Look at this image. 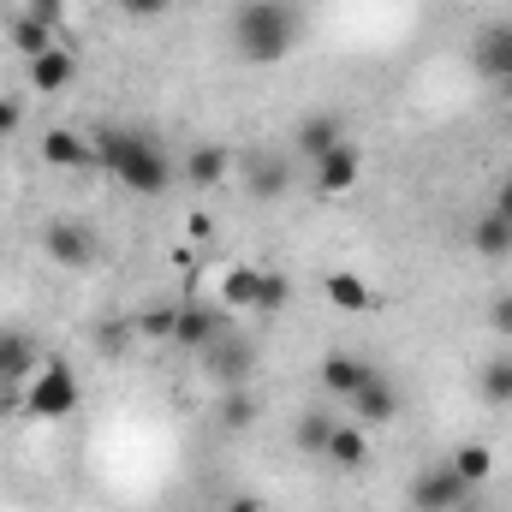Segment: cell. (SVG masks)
I'll list each match as a JSON object with an SVG mask.
<instances>
[{
  "mask_svg": "<svg viewBox=\"0 0 512 512\" xmlns=\"http://www.w3.org/2000/svg\"><path fill=\"white\" fill-rule=\"evenodd\" d=\"M298 6L292 0H245L233 12V48L251 66H280L298 48Z\"/></svg>",
  "mask_w": 512,
  "mask_h": 512,
  "instance_id": "obj_1",
  "label": "cell"
},
{
  "mask_svg": "<svg viewBox=\"0 0 512 512\" xmlns=\"http://www.w3.org/2000/svg\"><path fill=\"white\" fill-rule=\"evenodd\" d=\"M96 167H108L131 197H161V191L173 185V161H167L149 137H137V131H126V126H108L96 137Z\"/></svg>",
  "mask_w": 512,
  "mask_h": 512,
  "instance_id": "obj_2",
  "label": "cell"
},
{
  "mask_svg": "<svg viewBox=\"0 0 512 512\" xmlns=\"http://www.w3.org/2000/svg\"><path fill=\"white\" fill-rule=\"evenodd\" d=\"M78 370L66 364V358H48L42 370H36V382L24 387V411L30 417H42V423H60V417H72L78 411Z\"/></svg>",
  "mask_w": 512,
  "mask_h": 512,
  "instance_id": "obj_3",
  "label": "cell"
},
{
  "mask_svg": "<svg viewBox=\"0 0 512 512\" xmlns=\"http://www.w3.org/2000/svg\"><path fill=\"white\" fill-rule=\"evenodd\" d=\"M197 364H203V376L221 387V393H227V387H251L256 382V346L251 340H239V334H221L215 346H203Z\"/></svg>",
  "mask_w": 512,
  "mask_h": 512,
  "instance_id": "obj_4",
  "label": "cell"
},
{
  "mask_svg": "<svg viewBox=\"0 0 512 512\" xmlns=\"http://www.w3.org/2000/svg\"><path fill=\"white\" fill-rule=\"evenodd\" d=\"M465 495H471V483L441 459V465H429L417 483H411V507L417 512H453V507H465Z\"/></svg>",
  "mask_w": 512,
  "mask_h": 512,
  "instance_id": "obj_5",
  "label": "cell"
},
{
  "mask_svg": "<svg viewBox=\"0 0 512 512\" xmlns=\"http://www.w3.org/2000/svg\"><path fill=\"white\" fill-rule=\"evenodd\" d=\"M42 251H48V262H60V268H90V262H96V239H90V227H78V221H48Z\"/></svg>",
  "mask_w": 512,
  "mask_h": 512,
  "instance_id": "obj_6",
  "label": "cell"
},
{
  "mask_svg": "<svg viewBox=\"0 0 512 512\" xmlns=\"http://www.w3.org/2000/svg\"><path fill=\"white\" fill-rule=\"evenodd\" d=\"M376 376H382V370H376L370 358H358V352H328V358H322V387H328L334 399H358Z\"/></svg>",
  "mask_w": 512,
  "mask_h": 512,
  "instance_id": "obj_7",
  "label": "cell"
},
{
  "mask_svg": "<svg viewBox=\"0 0 512 512\" xmlns=\"http://www.w3.org/2000/svg\"><path fill=\"white\" fill-rule=\"evenodd\" d=\"M316 167V191L322 197H346L352 185H358V173H364V155H358V143H334L322 161H310Z\"/></svg>",
  "mask_w": 512,
  "mask_h": 512,
  "instance_id": "obj_8",
  "label": "cell"
},
{
  "mask_svg": "<svg viewBox=\"0 0 512 512\" xmlns=\"http://www.w3.org/2000/svg\"><path fill=\"white\" fill-rule=\"evenodd\" d=\"M42 161L54 173H90L96 167V143L78 137V131H66V126H54V131H42Z\"/></svg>",
  "mask_w": 512,
  "mask_h": 512,
  "instance_id": "obj_9",
  "label": "cell"
},
{
  "mask_svg": "<svg viewBox=\"0 0 512 512\" xmlns=\"http://www.w3.org/2000/svg\"><path fill=\"white\" fill-rule=\"evenodd\" d=\"M221 334H227V316H221L215 304H179L173 346H185V352H203V346H215Z\"/></svg>",
  "mask_w": 512,
  "mask_h": 512,
  "instance_id": "obj_10",
  "label": "cell"
},
{
  "mask_svg": "<svg viewBox=\"0 0 512 512\" xmlns=\"http://www.w3.org/2000/svg\"><path fill=\"white\" fill-rule=\"evenodd\" d=\"M471 66L483 72V78H512V24H489V30H477V42H471Z\"/></svg>",
  "mask_w": 512,
  "mask_h": 512,
  "instance_id": "obj_11",
  "label": "cell"
},
{
  "mask_svg": "<svg viewBox=\"0 0 512 512\" xmlns=\"http://www.w3.org/2000/svg\"><path fill=\"white\" fill-rule=\"evenodd\" d=\"M399 405H405V399H399V387L387 382V376H376V382L352 399V417H358L364 429H382V423H393V417H399Z\"/></svg>",
  "mask_w": 512,
  "mask_h": 512,
  "instance_id": "obj_12",
  "label": "cell"
},
{
  "mask_svg": "<svg viewBox=\"0 0 512 512\" xmlns=\"http://www.w3.org/2000/svg\"><path fill=\"white\" fill-rule=\"evenodd\" d=\"M72 78H78V60H72V48H48V54H36V60H30V84H36L42 96H60Z\"/></svg>",
  "mask_w": 512,
  "mask_h": 512,
  "instance_id": "obj_13",
  "label": "cell"
},
{
  "mask_svg": "<svg viewBox=\"0 0 512 512\" xmlns=\"http://www.w3.org/2000/svg\"><path fill=\"white\" fill-rule=\"evenodd\" d=\"M322 292H328V304H334V310H346V316H364V310H376V292H370V280H358V274H346V268H334V274L322 280Z\"/></svg>",
  "mask_w": 512,
  "mask_h": 512,
  "instance_id": "obj_14",
  "label": "cell"
},
{
  "mask_svg": "<svg viewBox=\"0 0 512 512\" xmlns=\"http://www.w3.org/2000/svg\"><path fill=\"white\" fill-rule=\"evenodd\" d=\"M447 465H453V471H459V477H465L471 489H483V483H495V447H489V441H459Z\"/></svg>",
  "mask_w": 512,
  "mask_h": 512,
  "instance_id": "obj_15",
  "label": "cell"
},
{
  "mask_svg": "<svg viewBox=\"0 0 512 512\" xmlns=\"http://www.w3.org/2000/svg\"><path fill=\"white\" fill-rule=\"evenodd\" d=\"M471 251L489 256V262L512 256V221H501L495 209H483V215H477V227H471Z\"/></svg>",
  "mask_w": 512,
  "mask_h": 512,
  "instance_id": "obj_16",
  "label": "cell"
},
{
  "mask_svg": "<svg viewBox=\"0 0 512 512\" xmlns=\"http://www.w3.org/2000/svg\"><path fill=\"white\" fill-rule=\"evenodd\" d=\"M334 143H346V131H340L334 114H310V120L298 126V155H304V161H322Z\"/></svg>",
  "mask_w": 512,
  "mask_h": 512,
  "instance_id": "obj_17",
  "label": "cell"
},
{
  "mask_svg": "<svg viewBox=\"0 0 512 512\" xmlns=\"http://www.w3.org/2000/svg\"><path fill=\"white\" fill-rule=\"evenodd\" d=\"M364 453H370V435H364V423H334V435H328V453L322 459H334V465H364Z\"/></svg>",
  "mask_w": 512,
  "mask_h": 512,
  "instance_id": "obj_18",
  "label": "cell"
},
{
  "mask_svg": "<svg viewBox=\"0 0 512 512\" xmlns=\"http://www.w3.org/2000/svg\"><path fill=\"white\" fill-rule=\"evenodd\" d=\"M6 36H12V48H18L24 60H36V54H48V48H54V24H42V18H30V12H18Z\"/></svg>",
  "mask_w": 512,
  "mask_h": 512,
  "instance_id": "obj_19",
  "label": "cell"
},
{
  "mask_svg": "<svg viewBox=\"0 0 512 512\" xmlns=\"http://www.w3.org/2000/svg\"><path fill=\"white\" fill-rule=\"evenodd\" d=\"M131 328H137V340L167 346V340H173V328H179V304H143V310L131 316Z\"/></svg>",
  "mask_w": 512,
  "mask_h": 512,
  "instance_id": "obj_20",
  "label": "cell"
},
{
  "mask_svg": "<svg viewBox=\"0 0 512 512\" xmlns=\"http://www.w3.org/2000/svg\"><path fill=\"white\" fill-rule=\"evenodd\" d=\"M256 411H262V399H256L251 387H227V393H221V405H215L221 429H251Z\"/></svg>",
  "mask_w": 512,
  "mask_h": 512,
  "instance_id": "obj_21",
  "label": "cell"
},
{
  "mask_svg": "<svg viewBox=\"0 0 512 512\" xmlns=\"http://www.w3.org/2000/svg\"><path fill=\"white\" fill-rule=\"evenodd\" d=\"M227 167H233V155L215 149V143H203V149L185 155V179H191V185H215V179H227Z\"/></svg>",
  "mask_w": 512,
  "mask_h": 512,
  "instance_id": "obj_22",
  "label": "cell"
},
{
  "mask_svg": "<svg viewBox=\"0 0 512 512\" xmlns=\"http://www.w3.org/2000/svg\"><path fill=\"white\" fill-rule=\"evenodd\" d=\"M256 286H262V268H227L221 274V304L227 310H256Z\"/></svg>",
  "mask_w": 512,
  "mask_h": 512,
  "instance_id": "obj_23",
  "label": "cell"
},
{
  "mask_svg": "<svg viewBox=\"0 0 512 512\" xmlns=\"http://www.w3.org/2000/svg\"><path fill=\"white\" fill-rule=\"evenodd\" d=\"M477 387H483V399H489V405H512V352H495V358L483 364Z\"/></svg>",
  "mask_w": 512,
  "mask_h": 512,
  "instance_id": "obj_24",
  "label": "cell"
},
{
  "mask_svg": "<svg viewBox=\"0 0 512 512\" xmlns=\"http://www.w3.org/2000/svg\"><path fill=\"white\" fill-rule=\"evenodd\" d=\"M0 364H6V382H24L36 370V346L24 334H0Z\"/></svg>",
  "mask_w": 512,
  "mask_h": 512,
  "instance_id": "obj_25",
  "label": "cell"
},
{
  "mask_svg": "<svg viewBox=\"0 0 512 512\" xmlns=\"http://www.w3.org/2000/svg\"><path fill=\"white\" fill-rule=\"evenodd\" d=\"M251 191L256 197H280L286 191V161L280 155H256L251 161Z\"/></svg>",
  "mask_w": 512,
  "mask_h": 512,
  "instance_id": "obj_26",
  "label": "cell"
},
{
  "mask_svg": "<svg viewBox=\"0 0 512 512\" xmlns=\"http://www.w3.org/2000/svg\"><path fill=\"white\" fill-rule=\"evenodd\" d=\"M292 304V280L286 274H274V268H262V286H256V310L262 316H280Z\"/></svg>",
  "mask_w": 512,
  "mask_h": 512,
  "instance_id": "obj_27",
  "label": "cell"
},
{
  "mask_svg": "<svg viewBox=\"0 0 512 512\" xmlns=\"http://www.w3.org/2000/svg\"><path fill=\"white\" fill-rule=\"evenodd\" d=\"M328 435H334V417L328 411H304L298 417V447L304 453H328Z\"/></svg>",
  "mask_w": 512,
  "mask_h": 512,
  "instance_id": "obj_28",
  "label": "cell"
},
{
  "mask_svg": "<svg viewBox=\"0 0 512 512\" xmlns=\"http://www.w3.org/2000/svg\"><path fill=\"white\" fill-rule=\"evenodd\" d=\"M167 6H173V0H120V12H126V18H143V24H149V18H161Z\"/></svg>",
  "mask_w": 512,
  "mask_h": 512,
  "instance_id": "obj_29",
  "label": "cell"
},
{
  "mask_svg": "<svg viewBox=\"0 0 512 512\" xmlns=\"http://www.w3.org/2000/svg\"><path fill=\"white\" fill-rule=\"evenodd\" d=\"M18 126H24V108L12 96H0V137H18Z\"/></svg>",
  "mask_w": 512,
  "mask_h": 512,
  "instance_id": "obj_30",
  "label": "cell"
},
{
  "mask_svg": "<svg viewBox=\"0 0 512 512\" xmlns=\"http://www.w3.org/2000/svg\"><path fill=\"white\" fill-rule=\"evenodd\" d=\"M489 328H495V334H512V292L489 304Z\"/></svg>",
  "mask_w": 512,
  "mask_h": 512,
  "instance_id": "obj_31",
  "label": "cell"
},
{
  "mask_svg": "<svg viewBox=\"0 0 512 512\" xmlns=\"http://www.w3.org/2000/svg\"><path fill=\"white\" fill-rule=\"evenodd\" d=\"M60 12H66V0H30V18H42V24H60Z\"/></svg>",
  "mask_w": 512,
  "mask_h": 512,
  "instance_id": "obj_32",
  "label": "cell"
},
{
  "mask_svg": "<svg viewBox=\"0 0 512 512\" xmlns=\"http://www.w3.org/2000/svg\"><path fill=\"white\" fill-rule=\"evenodd\" d=\"M501 221H512V179H501V191H495V203H489Z\"/></svg>",
  "mask_w": 512,
  "mask_h": 512,
  "instance_id": "obj_33",
  "label": "cell"
},
{
  "mask_svg": "<svg viewBox=\"0 0 512 512\" xmlns=\"http://www.w3.org/2000/svg\"><path fill=\"white\" fill-rule=\"evenodd\" d=\"M227 512H268V507H262L256 495H233V501H227Z\"/></svg>",
  "mask_w": 512,
  "mask_h": 512,
  "instance_id": "obj_34",
  "label": "cell"
},
{
  "mask_svg": "<svg viewBox=\"0 0 512 512\" xmlns=\"http://www.w3.org/2000/svg\"><path fill=\"white\" fill-rule=\"evenodd\" d=\"M191 239H215V221L209 215H191Z\"/></svg>",
  "mask_w": 512,
  "mask_h": 512,
  "instance_id": "obj_35",
  "label": "cell"
},
{
  "mask_svg": "<svg viewBox=\"0 0 512 512\" xmlns=\"http://www.w3.org/2000/svg\"><path fill=\"white\" fill-rule=\"evenodd\" d=\"M0 387H6V364H0Z\"/></svg>",
  "mask_w": 512,
  "mask_h": 512,
  "instance_id": "obj_36",
  "label": "cell"
},
{
  "mask_svg": "<svg viewBox=\"0 0 512 512\" xmlns=\"http://www.w3.org/2000/svg\"><path fill=\"white\" fill-rule=\"evenodd\" d=\"M507 102H512V78H507Z\"/></svg>",
  "mask_w": 512,
  "mask_h": 512,
  "instance_id": "obj_37",
  "label": "cell"
}]
</instances>
